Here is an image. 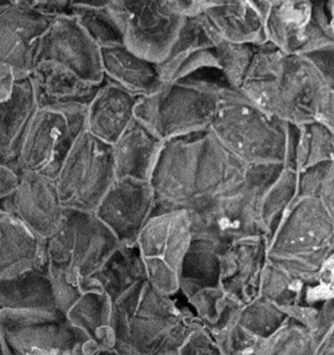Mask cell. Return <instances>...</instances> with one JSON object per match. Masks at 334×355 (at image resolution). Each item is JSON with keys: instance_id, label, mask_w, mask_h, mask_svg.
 Listing matches in <instances>:
<instances>
[{"instance_id": "6da1fadb", "label": "cell", "mask_w": 334, "mask_h": 355, "mask_svg": "<svg viewBox=\"0 0 334 355\" xmlns=\"http://www.w3.org/2000/svg\"><path fill=\"white\" fill-rule=\"evenodd\" d=\"M240 91L262 112L292 125L320 122L334 129V79L308 58L283 60L250 69Z\"/></svg>"}, {"instance_id": "7a4b0ae2", "label": "cell", "mask_w": 334, "mask_h": 355, "mask_svg": "<svg viewBox=\"0 0 334 355\" xmlns=\"http://www.w3.org/2000/svg\"><path fill=\"white\" fill-rule=\"evenodd\" d=\"M120 245L95 213L65 209L60 225L45 240L46 268L62 314Z\"/></svg>"}, {"instance_id": "3957f363", "label": "cell", "mask_w": 334, "mask_h": 355, "mask_svg": "<svg viewBox=\"0 0 334 355\" xmlns=\"http://www.w3.org/2000/svg\"><path fill=\"white\" fill-rule=\"evenodd\" d=\"M334 211L316 198H295L267 241V262L301 282L333 271Z\"/></svg>"}, {"instance_id": "277c9868", "label": "cell", "mask_w": 334, "mask_h": 355, "mask_svg": "<svg viewBox=\"0 0 334 355\" xmlns=\"http://www.w3.org/2000/svg\"><path fill=\"white\" fill-rule=\"evenodd\" d=\"M233 87L218 69H204L158 93L139 97L135 119L162 143L210 129L221 98Z\"/></svg>"}, {"instance_id": "5b68a950", "label": "cell", "mask_w": 334, "mask_h": 355, "mask_svg": "<svg viewBox=\"0 0 334 355\" xmlns=\"http://www.w3.org/2000/svg\"><path fill=\"white\" fill-rule=\"evenodd\" d=\"M208 131L247 166H287L291 124L262 112L240 89L225 92Z\"/></svg>"}, {"instance_id": "8992f818", "label": "cell", "mask_w": 334, "mask_h": 355, "mask_svg": "<svg viewBox=\"0 0 334 355\" xmlns=\"http://www.w3.org/2000/svg\"><path fill=\"white\" fill-rule=\"evenodd\" d=\"M283 166H248L247 176L239 187L200 212L189 214L193 238L228 244L242 238L265 237L260 204L267 187Z\"/></svg>"}, {"instance_id": "52a82bcc", "label": "cell", "mask_w": 334, "mask_h": 355, "mask_svg": "<svg viewBox=\"0 0 334 355\" xmlns=\"http://www.w3.org/2000/svg\"><path fill=\"white\" fill-rule=\"evenodd\" d=\"M4 355H97L100 350L60 312L0 310Z\"/></svg>"}, {"instance_id": "ba28073f", "label": "cell", "mask_w": 334, "mask_h": 355, "mask_svg": "<svg viewBox=\"0 0 334 355\" xmlns=\"http://www.w3.org/2000/svg\"><path fill=\"white\" fill-rule=\"evenodd\" d=\"M115 180L112 146L83 130L60 164L54 183L64 209L94 212Z\"/></svg>"}, {"instance_id": "9c48e42d", "label": "cell", "mask_w": 334, "mask_h": 355, "mask_svg": "<svg viewBox=\"0 0 334 355\" xmlns=\"http://www.w3.org/2000/svg\"><path fill=\"white\" fill-rule=\"evenodd\" d=\"M104 8L123 45L154 64L168 55L185 19L167 0H110Z\"/></svg>"}, {"instance_id": "30bf717a", "label": "cell", "mask_w": 334, "mask_h": 355, "mask_svg": "<svg viewBox=\"0 0 334 355\" xmlns=\"http://www.w3.org/2000/svg\"><path fill=\"white\" fill-rule=\"evenodd\" d=\"M85 108L37 107L14 166L54 179L78 135L85 130Z\"/></svg>"}, {"instance_id": "8fae6325", "label": "cell", "mask_w": 334, "mask_h": 355, "mask_svg": "<svg viewBox=\"0 0 334 355\" xmlns=\"http://www.w3.org/2000/svg\"><path fill=\"white\" fill-rule=\"evenodd\" d=\"M42 60L64 67L92 85L103 83L99 45L73 12L51 19L40 41L35 56V62Z\"/></svg>"}, {"instance_id": "7c38bea8", "label": "cell", "mask_w": 334, "mask_h": 355, "mask_svg": "<svg viewBox=\"0 0 334 355\" xmlns=\"http://www.w3.org/2000/svg\"><path fill=\"white\" fill-rule=\"evenodd\" d=\"M52 18L26 0L0 2V69L12 73L16 80L28 76Z\"/></svg>"}, {"instance_id": "4fadbf2b", "label": "cell", "mask_w": 334, "mask_h": 355, "mask_svg": "<svg viewBox=\"0 0 334 355\" xmlns=\"http://www.w3.org/2000/svg\"><path fill=\"white\" fill-rule=\"evenodd\" d=\"M156 209L150 181L115 180L94 213L121 245H135L137 236Z\"/></svg>"}, {"instance_id": "5bb4252c", "label": "cell", "mask_w": 334, "mask_h": 355, "mask_svg": "<svg viewBox=\"0 0 334 355\" xmlns=\"http://www.w3.org/2000/svg\"><path fill=\"white\" fill-rule=\"evenodd\" d=\"M19 172L18 186L6 202L4 213L46 240L60 225L65 210L54 179L29 171Z\"/></svg>"}, {"instance_id": "9a60e30c", "label": "cell", "mask_w": 334, "mask_h": 355, "mask_svg": "<svg viewBox=\"0 0 334 355\" xmlns=\"http://www.w3.org/2000/svg\"><path fill=\"white\" fill-rule=\"evenodd\" d=\"M206 15L185 18L168 55L156 64L162 85L204 69H218L216 46L222 41Z\"/></svg>"}, {"instance_id": "2e32d148", "label": "cell", "mask_w": 334, "mask_h": 355, "mask_svg": "<svg viewBox=\"0 0 334 355\" xmlns=\"http://www.w3.org/2000/svg\"><path fill=\"white\" fill-rule=\"evenodd\" d=\"M266 31L268 43L287 55L334 47L333 35L312 18V0H283L271 8Z\"/></svg>"}, {"instance_id": "e0dca14e", "label": "cell", "mask_w": 334, "mask_h": 355, "mask_svg": "<svg viewBox=\"0 0 334 355\" xmlns=\"http://www.w3.org/2000/svg\"><path fill=\"white\" fill-rule=\"evenodd\" d=\"M192 239L187 210L154 211L142 227L135 245L144 261L164 265L179 275Z\"/></svg>"}, {"instance_id": "ac0fdd59", "label": "cell", "mask_w": 334, "mask_h": 355, "mask_svg": "<svg viewBox=\"0 0 334 355\" xmlns=\"http://www.w3.org/2000/svg\"><path fill=\"white\" fill-rule=\"evenodd\" d=\"M37 107L85 108L99 85H92L54 62H35L28 75Z\"/></svg>"}, {"instance_id": "d6986e66", "label": "cell", "mask_w": 334, "mask_h": 355, "mask_svg": "<svg viewBox=\"0 0 334 355\" xmlns=\"http://www.w3.org/2000/svg\"><path fill=\"white\" fill-rule=\"evenodd\" d=\"M137 99L104 78L85 110V130L112 146L135 121Z\"/></svg>"}, {"instance_id": "ffe728a7", "label": "cell", "mask_w": 334, "mask_h": 355, "mask_svg": "<svg viewBox=\"0 0 334 355\" xmlns=\"http://www.w3.org/2000/svg\"><path fill=\"white\" fill-rule=\"evenodd\" d=\"M206 15L225 41L254 47L268 44V12L258 0H215Z\"/></svg>"}, {"instance_id": "44dd1931", "label": "cell", "mask_w": 334, "mask_h": 355, "mask_svg": "<svg viewBox=\"0 0 334 355\" xmlns=\"http://www.w3.org/2000/svg\"><path fill=\"white\" fill-rule=\"evenodd\" d=\"M164 144L135 119L112 145L116 180L150 181Z\"/></svg>"}, {"instance_id": "7402d4cb", "label": "cell", "mask_w": 334, "mask_h": 355, "mask_svg": "<svg viewBox=\"0 0 334 355\" xmlns=\"http://www.w3.org/2000/svg\"><path fill=\"white\" fill-rule=\"evenodd\" d=\"M104 78L137 97L154 95L162 89L156 64L127 49L123 43L100 48Z\"/></svg>"}, {"instance_id": "603a6c76", "label": "cell", "mask_w": 334, "mask_h": 355, "mask_svg": "<svg viewBox=\"0 0 334 355\" xmlns=\"http://www.w3.org/2000/svg\"><path fill=\"white\" fill-rule=\"evenodd\" d=\"M37 107L29 76L15 81L12 95L0 103V164L14 166Z\"/></svg>"}, {"instance_id": "cb8c5ba5", "label": "cell", "mask_w": 334, "mask_h": 355, "mask_svg": "<svg viewBox=\"0 0 334 355\" xmlns=\"http://www.w3.org/2000/svg\"><path fill=\"white\" fill-rule=\"evenodd\" d=\"M46 265L45 240L14 219L0 220V279Z\"/></svg>"}, {"instance_id": "d4e9b609", "label": "cell", "mask_w": 334, "mask_h": 355, "mask_svg": "<svg viewBox=\"0 0 334 355\" xmlns=\"http://www.w3.org/2000/svg\"><path fill=\"white\" fill-rule=\"evenodd\" d=\"M3 309L60 312L47 268H31L0 279V310Z\"/></svg>"}, {"instance_id": "484cf974", "label": "cell", "mask_w": 334, "mask_h": 355, "mask_svg": "<svg viewBox=\"0 0 334 355\" xmlns=\"http://www.w3.org/2000/svg\"><path fill=\"white\" fill-rule=\"evenodd\" d=\"M334 129L320 122L294 125L289 166L300 173L310 166L333 162Z\"/></svg>"}, {"instance_id": "4316f807", "label": "cell", "mask_w": 334, "mask_h": 355, "mask_svg": "<svg viewBox=\"0 0 334 355\" xmlns=\"http://www.w3.org/2000/svg\"><path fill=\"white\" fill-rule=\"evenodd\" d=\"M220 243L193 238L179 270V283L212 287L220 283Z\"/></svg>"}, {"instance_id": "83f0119b", "label": "cell", "mask_w": 334, "mask_h": 355, "mask_svg": "<svg viewBox=\"0 0 334 355\" xmlns=\"http://www.w3.org/2000/svg\"><path fill=\"white\" fill-rule=\"evenodd\" d=\"M298 174L295 170L283 166L270 182L260 204V223L268 241L279 221L297 196Z\"/></svg>"}, {"instance_id": "f1b7e54d", "label": "cell", "mask_w": 334, "mask_h": 355, "mask_svg": "<svg viewBox=\"0 0 334 355\" xmlns=\"http://www.w3.org/2000/svg\"><path fill=\"white\" fill-rule=\"evenodd\" d=\"M254 46L222 40L216 46L219 70L229 85L240 89L256 52Z\"/></svg>"}, {"instance_id": "f546056e", "label": "cell", "mask_w": 334, "mask_h": 355, "mask_svg": "<svg viewBox=\"0 0 334 355\" xmlns=\"http://www.w3.org/2000/svg\"><path fill=\"white\" fill-rule=\"evenodd\" d=\"M333 172V162H328L298 173L296 198H316L334 211Z\"/></svg>"}, {"instance_id": "4dcf8cb0", "label": "cell", "mask_w": 334, "mask_h": 355, "mask_svg": "<svg viewBox=\"0 0 334 355\" xmlns=\"http://www.w3.org/2000/svg\"><path fill=\"white\" fill-rule=\"evenodd\" d=\"M72 12L78 17L81 25L100 48L122 43L120 33L106 8H78Z\"/></svg>"}, {"instance_id": "1f68e13d", "label": "cell", "mask_w": 334, "mask_h": 355, "mask_svg": "<svg viewBox=\"0 0 334 355\" xmlns=\"http://www.w3.org/2000/svg\"><path fill=\"white\" fill-rule=\"evenodd\" d=\"M19 170L10 164H0V220L10 218L4 213V206L19 183Z\"/></svg>"}, {"instance_id": "d6a6232c", "label": "cell", "mask_w": 334, "mask_h": 355, "mask_svg": "<svg viewBox=\"0 0 334 355\" xmlns=\"http://www.w3.org/2000/svg\"><path fill=\"white\" fill-rule=\"evenodd\" d=\"M170 6L174 8L183 18H193V17L204 15L206 10L212 6L215 0H167Z\"/></svg>"}, {"instance_id": "836d02e7", "label": "cell", "mask_w": 334, "mask_h": 355, "mask_svg": "<svg viewBox=\"0 0 334 355\" xmlns=\"http://www.w3.org/2000/svg\"><path fill=\"white\" fill-rule=\"evenodd\" d=\"M33 8L50 17L70 14L72 0H26Z\"/></svg>"}, {"instance_id": "e575fe53", "label": "cell", "mask_w": 334, "mask_h": 355, "mask_svg": "<svg viewBox=\"0 0 334 355\" xmlns=\"http://www.w3.org/2000/svg\"><path fill=\"white\" fill-rule=\"evenodd\" d=\"M15 81L16 79L12 73L0 69V103L8 100L12 95Z\"/></svg>"}, {"instance_id": "d590c367", "label": "cell", "mask_w": 334, "mask_h": 355, "mask_svg": "<svg viewBox=\"0 0 334 355\" xmlns=\"http://www.w3.org/2000/svg\"><path fill=\"white\" fill-rule=\"evenodd\" d=\"M110 0H72L71 10L78 8H104Z\"/></svg>"}, {"instance_id": "8d00e7d4", "label": "cell", "mask_w": 334, "mask_h": 355, "mask_svg": "<svg viewBox=\"0 0 334 355\" xmlns=\"http://www.w3.org/2000/svg\"><path fill=\"white\" fill-rule=\"evenodd\" d=\"M23 0H0V2H10V3H17V2H21Z\"/></svg>"}, {"instance_id": "74e56055", "label": "cell", "mask_w": 334, "mask_h": 355, "mask_svg": "<svg viewBox=\"0 0 334 355\" xmlns=\"http://www.w3.org/2000/svg\"><path fill=\"white\" fill-rule=\"evenodd\" d=\"M0 355H4L3 350H2L1 343H0Z\"/></svg>"}]
</instances>
